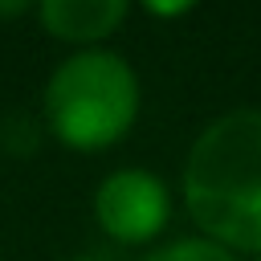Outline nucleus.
I'll use <instances>...</instances> for the list:
<instances>
[{
    "mask_svg": "<svg viewBox=\"0 0 261 261\" xmlns=\"http://www.w3.org/2000/svg\"><path fill=\"white\" fill-rule=\"evenodd\" d=\"M155 20H179V16H188L200 0H139Z\"/></svg>",
    "mask_w": 261,
    "mask_h": 261,
    "instance_id": "0eeeda50",
    "label": "nucleus"
},
{
    "mask_svg": "<svg viewBox=\"0 0 261 261\" xmlns=\"http://www.w3.org/2000/svg\"><path fill=\"white\" fill-rule=\"evenodd\" d=\"M135 0H37L41 29L73 49H102L130 16Z\"/></svg>",
    "mask_w": 261,
    "mask_h": 261,
    "instance_id": "20e7f679",
    "label": "nucleus"
},
{
    "mask_svg": "<svg viewBox=\"0 0 261 261\" xmlns=\"http://www.w3.org/2000/svg\"><path fill=\"white\" fill-rule=\"evenodd\" d=\"M33 8H37V0H0V20H16Z\"/></svg>",
    "mask_w": 261,
    "mask_h": 261,
    "instance_id": "6e6552de",
    "label": "nucleus"
},
{
    "mask_svg": "<svg viewBox=\"0 0 261 261\" xmlns=\"http://www.w3.org/2000/svg\"><path fill=\"white\" fill-rule=\"evenodd\" d=\"M41 130H45V122L37 126L29 114H8V118L0 122V143H4L12 155H29V151H37Z\"/></svg>",
    "mask_w": 261,
    "mask_h": 261,
    "instance_id": "423d86ee",
    "label": "nucleus"
},
{
    "mask_svg": "<svg viewBox=\"0 0 261 261\" xmlns=\"http://www.w3.org/2000/svg\"><path fill=\"white\" fill-rule=\"evenodd\" d=\"M179 200L196 232L228 253L261 257V110L216 114L188 147Z\"/></svg>",
    "mask_w": 261,
    "mask_h": 261,
    "instance_id": "f257e3e1",
    "label": "nucleus"
},
{
    "mask_svg": "<svg viewBox=\"0 0 261 261\" xmlns=\"http://www.w3.org/2000/svg\"><path fill=\"white\" fill-rule=\"evenodd\" d=\"M253 261H261V257H253Z\"/></svg>",
    "mask_w": 261,
    "mask_h": 261,
    "instance_id": "9d476101",
    "label": "nucleus"
},
{
    "mask_svg": "<svg viewBox=\"0 0 261 261\" xmlns=\"http://www.w3.org/2000/svg\"><path fill=\"white\" fill-rule=\"evenodd\" d=\"M65 261H110V257H102V253H77V257H65Z\"/></svg>",
    "mask_w": 261,
    "mask_h": 261,
    "instance_id": "1a4fd4ad",
    "label": "nucleus"
},
{
    "mask_svg": "<svg viewBox=\"0 0 261 261\" xmlns=\"http://www.w3.org/2000/svg\"><path fill=\"white\" fill-rule=\"evenodd\" d=\"M143 110V86L135 65L114 49H73L53 65L41 90L45 130L82 155L110 151L130 135Z\"/></svg>",
    "mask_w": 261,
    "mask_h": 261,
    "instance_id": "f03ea898",
    "label": "nucleus"
},
{
    "mask_svg": "<svg viewBox=\"0 0 261 261\" xmlns=\"http://www.w3.org/2000/svg\"><path fill=\"white\" fill-rule=\"evenodd\" d=\"M143 261H237V253H228L224 245L196 232V237H175V241L151 249Z\"/></svg>",
    "mask_w": 261,
    "mask_h": 261,
    "instance_id": "39448f33",
    "label": "nucleus"
},
{
    "mask_svg": "<svg viewBox=\"0 0 261 261\" xmlns=\"http://www.w3.org/2000/svg\"><path fill=\"white\" fill-rule=\"evenodd\" d=\"M94 220L118 245H151L171 220V188L147 167H114L94 188Z\"/></svg>",
    "mask_w": 261,
    "mask_h": 261,
    "instance_id": "7ed1b4c3",
    "label": "nucleus"
}]
</instances>
